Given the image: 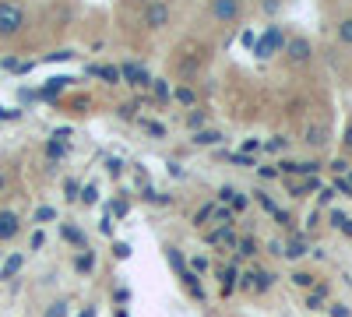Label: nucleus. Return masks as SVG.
<instances>
[{
    "instance_id": "1",
    "label": "nucleus",
    "mask_w": 352,
    "mask_h": 317,
    "mask_svg": "<svg viewBox=\"0 0 352 317\" xmlns=\"http://www.w3.org/2000/svg\"><path fill=\"white\" fill-rule=\"evenodd\" d=\"M25 25H28V14L21 8V0H0V39H14Z\"/></svg>"
},
{
    "instance_id": "2",
    "label": "nucleus",
    "mask_w": 352,
    "mask_h": 317,
    "mask_svg": "<svg viewBox=\"0 0 352 317\" xmlns=\"http://www.w3.org/2000/svg\"><path fill=\"white\" fill-rule=\"evenodd\" d=\"M169 18H173L169 0H148V4H144V11H141V21H144V28H152V32L166 28V25H169Z\"/></svg>"
},
{
    "instance_id": "3",
    "label": "nucleus",
    "mask_w": 352,
    "mask_h": 317,
    "mask_svg": "<svg viewBox=\"0 0 352 317\" xmlns=\"http://www.w3.org/2000/svg\"><path fill=\"white\" fill-rule=\"evenodd\" d=\"M243 14V0H212V18L219 25H232Z\"/></svg>"
},
{
    "instance_id": "4",
    "label": "nucleus",
    "mask_w": 352,
    "mask_h": 317,
    "mask_svg": "<svg viewBox=\"0 0 352 317\" xmlns=\"http://www.w3.org/2000/svg\"><path fill=\"white\" fill-rule=\"evenodd\" d=\"M285 56H289L292 64H310V56H314L310 39H307V36H292V39L285 43Z\"/></svg>"
},
{
    "instance_id": "5",
    "label": "nucleus",
    "mask_w": 352,
    "mask_h": 317,
    "mask_svg": "<svg viewBox=\"0 0 352 317\" xmlns=\"http://www.w3.org/2000/svg\"><path fill=\"white\" fill-rule=\"evenodd\" d=\"M272 282H275V275L272 272H264V268H254V272H247L243 275V289H254V293H268L272 289Z\"/></svg>"
},
{
    "instance_id": "6",
    "label": "nucleus",
    "mask_w": 352,
    "mask_h": 317,
    "mask_svg": "<svg viewBox=\"0 0 352 317\" xmlns=\"http://www.w3.org/2000/svg\"><path fill=\"white\" fill-rule=\"evenodd\" d=\"M254 46H257V56H272L278 46H285V39H282V32H278V25H272V28H268V36L257 39Z\"/></svg>"
},
{
    "instance_id": "7",
    "label": "nucleus",
    "mask_w": 352,
    "mask_h": 317,
    "mask_svg": "<svg viewBox=\"0 0 352 317\" xmlns=\"http://www.w3.org/2000/svg\"><path fill=\"white\" fill-rule=\"evenodd\" d=\"M120 78H127L131 85H138V89H152V74L144 71V67H138V64H124L120 67Z\"/></svg>"
},
{
    "instance_id": "8",
    "label": "nucleus",
    "mask_w": 352,
    "mask_h": 317,
    "mask_svg": "<svg viewBox=\"0 0 352 317\" xmlns=\"http://www.w3.org/2000/svg\"><path fill=\"white\" fill-rule=\"evenodd\" d=\"M21 233V219L14 215V212H0V240H14Z\"/></svg>"
},
{
    "instance_id": "9",
    "label": "nucleus",
    "mask_w": 352,
    "mask_h": 317,
    "mask_svg": "<svg viewBox=\"0 0 352 317\" xmlns=\"http://www.w3.org/2000/svg\"><path fill=\"white\" fill-rule=\"evenodd\" d=\"M208 240L215 243V247H229V250H236V229H232V226H219L215 229V233H208Z\"/></svg>"
},
{
    "instance_id": "10",
    "label": "nucleus",
    "mask_w": 352,
    "mask_h": 317,
    "mask_svg": "<svg viewBox=\"0 0 352 317\" xmlns=\"http://www.w3.org/2000/svg\"><path fill=\"white\" fill-rule=\"evenodd\" d=\"M307 145H314V149L328 145V127H324V124H314V127H307Z\"/></svg>"
},
{
    "instance_id": "11",
    "label": "nucleus",
    "mask_w": 352,
    "mask_h": 317,
    "mask_svg": "<svg viewBox=\"0 0 352 317\" xmlns=\"http://www.w3.org/2000/svg\"><path fill=\"white\" fill-rule=\"evenodd\" d=\"M335 39H338L342 46H352V14H349V18H338V25H335Z\"/></svg>"
},
{
    "instance_id": "12",
    "label": "nucleus",
    "mask_w": 352,
    "mask_h": 317,
    "mask_svg": "<svg viewBox=\"0 0 352 317\" xmlns=\"http://www.w3.org/2000/svg\"><path fill=\"white\" fill-rule=\"evenodd\" d=\"M219 278H222V296H229L232 289H236V268H219Z\"/></svg>"
},
{
    "instance_id": "13",
    "label": "nucleus",
    "mask_w": 352,
    "mask_h": 317,
    "mask_svg": "<svg viewBox=\"0 0 352 317\" xmlns=\"http://www.w3.org/2000/svg\"><path fill=\"white\" fill-rule=\"evenodd\" d=\"M219 141H222V134H219V131H194V145H201V149L219 145Z\"/></svg>"
},
{
    "instance_id": "14",
    "label": "nucleus",
    "mask_w": 352,
    "mask_h": 317,
    "mask_svg": "<svg viewBox=\"0 0 352 317\" xmlns=\"http://www.w3.org/2000/svg\"><path fill=\"white\" fill-rule=\"evenodd\" d=\"M282 254L289 257V261H296V257H303V254H307V243H303V240H292L289 247H282Z\"/></svg>"
},
{
    "instance_id": "15",
    "label": "nucleus",
    "mask_w": 352,
    "mask_h": 317,
    "mask_svg": "<svg viewBox=\"0 0 352 317\" xmlns=\"http://www.w3.org/2000/svg\"><path fill=\"white\" fill-rule=\"evenodd\" d=\"M74 268H78V272H92V268H96V254H92V250H85V254H78V261H74Z\"/></svg>"
},
{
    "instance_id": "16",
    "label": "nucleus",
    "mask_w": 352,
    "mask_h": 317,
    "mask_svg": "<svg viewBox=\"0 0 352 317\" xmlns=\"http://www.w3.org/2000/svg\"><path fill=\"white\" fill-rule=\"evenodd\" d=\"M173 99H176V102H184V106H190V109L197 106V96L187 89V85H184V89H176V92H173Z\"/></svg>"
},
{
    "instance_id": "17",
    "label": "nucleus",
    "mask_w": 352,
    "mask_h": 317,
    "mask_svg": "<svg viewBox=\"0 0 352 317\" xmlns=\"http://www.w3.org/2000/svg\"><path fill=\"white\" fill-rule=\"evenodd\" d=\"M236 254H240V257H254V254H257V240H250V237L236 240Z\"/></svg>"
},
{
    "instance_id": "18",
    "label": "nucleus",
    "mask_w": 352,
    "mask_h": 317,
    "mask_svg": "<svg viewBox=\"0 0 352 317\" xmlns=\"http://www.w3.org/2000/svg\"><path fill=\"white\" fill-rule=\"evenodd\" d=\"M166 257H169V265L176 268V275H184V272H187V268H184V254L176 250V247H169V250H166Z\"/></svg>"
},
{
    "instance_id": "19",
    "label": "nucleus",
    "mask_w": 352,
    "mask_h": 317,
    "mask_svg": "<svg viewBox=\"0 0 352 317\" xmlns=\"http://www.w3.org/2000/svg\"><path fill=\"white\" fill-rule=\"evenodd\" d=\"M92 74H102L109 85H120V67H92Z\"/></svg>"
},
{
    "instance_id": "20",
    "label": "nucleus",
    "mask_w": 352,
    "mask_h": 317,
    "mask_svg": "<svg viewBox=\"0 0 352 317\" xmlns=\"http://www.w3.org/2000/svg\"><path fill=\"white\" fill-rule=\"evenodd\" d=\"M187 127H190V131H204V113H201L197 106L187 113Z\"/></svg>"
},
{
    "instance_id": "21",
    "label": "nucleus",
    "mask_w": 352,
    "mask_h": 317,
    "mask_svg": "<svg viewBox=\"0 0 352 317\" xmlns=\"http://www.w3.org/2000/svg\"><path fill=\"white\" fill-rule=\"evenodd\" d=\"M331 222H335V226L342 229V233H345V237H352V219H349V215H342V212H335V215H331Z\"/></svg>"
},
{
    "instance_id": "22",
    "label": "nucleus",
    "mask_w": 352,
    "mask_h": 317,
    "mask_svg": "<svg viewBox=\"0 0 352 317\" xmlns=\"http://www.w3.org/2000/svg\"><path fill=\"white\" fill-rule=\"evenodd\" d=\"M215 215V205H204L197 215H194V226H208V219Z\"/></svg>"
},
{
    "instance_id": "23",
    "label": "nucleus",
    "mask_w": 352,
    "mask_h": 317,
    "mask_svg": "<svg viewBox=\"0 0 352 317\" xmlns=\"http://www.w3.org/2000/svg\"><path fill=\"white\" fill-rule=\"evenodd\" d=\"M18 268H21V254H14V257H11V261L4 265V272H0V278H11V275H14Z\"/></svg>"
},
{
    "instance_id": "24",
    "label": "nucleus",
    "mask_w": 352,
    "mask_h": 317,
    "mask_svg": "<svg viewBox=\"0 0 352 317\" xmlns=\"http://www.w3.org/2000/svg\"><path fill=\"white\" fill-rule=\"evenodd\" d=\"M292 282L303 285V289H310V285H314V275H310V272H296V275H292Z\"/></svg>"
},
{
    "instance_id": "25",
    "label": "nucleus",
    "mask_w": 352,
    "mask_h": 317,
    "mask_svg": "<svg viewBox=\"0 0 352 317\" xmlns=\"http://www.w3.org/2000/svg\"><path fill=\"white\" fill-rule=\"evenodd\" d=\"M152 89H155V96H159V99H169V85H166V81L152 78Z\"/></svg>"
},
{
    "instance_id": "26",
    "label": "nucleus",
    "mask_w": 352,
    "mask_h": 317,
    "mask_svg": "<svg viewBox=\"0 0 352 317\" xmlns=\"http://www.w3.org/2000/svg\"><path fill=\"white\" fill-rule=\"evenodd\" d=\"M46 317H67V303L60 300V303H53L50 310H46Z\"/></svg>"
},
{
    "instance_id": "27",
    "label": "nucleus",
    "mask_w": 352,
    "mask_h": 317,
    "mask_svg": "<svg viewBox=\"0 0 352 317\" xmlns=\"http://www.w3.org/2000/svg\"><path fill=\"white\" fill-rule=\"evenodd\" d=\"M46 152H50V159H60V155H64L67 149L60 145V141H50V145H46Z\"/></svg>"
},
{
    "instance_id": "28",
    "label": "nucleus",
    "mask_w": 352,
    "mask_h": 317,
    "mask_svg": "<svg viewBox=\"0 0 352 317\" xmlns=\"http://www.w3.org/2000/svg\"><path fill=\"white\" fill-rule=\"evenodd\" d=\"M328 169L335 173V177H345V173H349V162H345V159H335V162H331Z\"/></svg>"
},
{
    "instance_id": "29",
    "label": "nucleus",
    "mask_w": 352,
    "mask_h": 317,
    "mask_svg": "<svg viewBox=\"0 0 352 317\" xmlns=\"http://www.w3.org/2000/svg\"><path fill=\"white\" fill-rule=\"evenodd\" d=\"M236 194H240L236 187H222L219 190V201H229V205H232V197H236Z\"/></svg>"
},
{
    "instance_id": "30",
    "label": "nucleus",
    "mask_w": 352,
    "mask_h": 317,
    "mask_svg": "<svg viewBox=\"0 0 352 317\" xmlns=\"http://www.w3.org/2000/svg\"><path fill=\"white\" fill-rule=\"evenodd\" d=\"M116 117H120V120H131V117H134V106H131V102H124L120 109H116Z\"/></svg>"
},
{
    "instance_id": "31",
    "label": "nucleus",
    "mask_w": 352,
    "mask_h": 317,
    "mask_svg": "<svg viewBox=\"0 0 352 317\" xmlns=\"http://www.w3.org/2000/svg\"><path fill=\"white\" fill-rule=\"evenodd\" d=\"M50 219H56L53 208H39V212H36V222H50Z\"/></svg>"
},
{
    "instance_id": "32",
    "label": "nucleus",
    "mask_w": 352,
    "mask_h": 317,
    "mask_svg": "<svg viewBox=\"0 0 352 317\" xmlns=\"http://www.w3.org/2000/svg\"><path fill=\"white\" fill-rule=\"evenodd\" d=\"M64 237H67L71 243H85V240H81V233H78V229H71V226H64Z\"/></svg>"
},
{
    "instance_id": "33",
    "label": "nucleus",
    "mask_w": 352,
    "mask_h": 317,
    "mask_svg": "<svg viewBox=\"0 0 352 317\" xmlns=\"http://www.w3.org/2000/svg\"><path fill=\"white\" fill-rule=\"evenodd\" d=\"M120 166H124L120 159H109V162H106V169H109V177H120Z\"/></svg>"
},
{
    "instance_id": "34",
    "label": "nucleus",
    "mask_w": 352,
    "mask_h": 317,
    "mask_svg": "<svg viewBox=\"0 0 352 317\" xmlns=\"http://www.w3.org/2000/svg\"><path fill=\"white\" fill-rule=\"evenodd\" d=\"M141 127H144V131H152L155 138H162V134H166V131H162L159 124H152V120H141Z\"/></svg>"
},
{
    "instance_id": "35",
    "label": "nucleus",
    "mask_w": 352,
    "mask_h": 317,
    "mask_svg": "<svg viewBox=\"0 0 352 317\" xmlns=\"http://www.w3.org/2000/svg\"><path fill=\"white\" fill-rule=\"evenodd\" d=\"M243 208H247V197L236 194V197H232V212H243Z\"/></svg>"
},
{
    "instance_id": "36",
    "label": "nucleus",
    "mask_w": 352,
    "mask_h": 317,
    "mask_svg": "<svg viewBox=\"0 0 352 317\" xmlns=\"http://www.w3.org/2000/svg\"><path fill=\"white\" fill-rule=\"evenodd\" d=\"M190 265H194V272H208V257H194Z\"/></svg>"
},
{
    "instance_id": "37",
    "label": "nucleus",
    "mask_w": 352,
    "mask_h": 317,
    "mask_svg": "<svg viewBox=\"0 0 352 317\" xmlns=\"http://www.w3.org/2000/svg\"><path fill=\"white\" fill-rule=\"evenodd\" d=\"M261 8L268 11V14H275V11H278V0H261Z\"/></svg>"
},
{
    "instance_id": "38",
    "label": "nucleus",
    "mask_w": 352,
    "mask_h": 317,
    "mask_svg": "<svg viewBox=\"0 0 352 317\" xmlns=\"http://www.w3.org/2000/svg\"><path fill=\"white\" fill-rule=\"evenodd\" d=\"M342 145L352 152V120H349V127H345V138H342Z\"/></svg>"
},
{
    "instance_id": "39",
    "label": "nucleus",
    "mask_w": 352,
    "mask_h": 317,
    "mask_svg": "<svg viewBox=\"0 0 352 317\" xmlns=\"http://www.w3.org/2000/svg\"><path fill=\"white\" fill-rule=\"evenodd\" d=\"M113 250H116V257H127V254H131V247H127V243H116Z\"/></svg>"
},
{
    "instance_id": "40",
    "label": "nucleus",
    "mask_w": 352,
    "mask_h": 317,
    "mask_svg": "<svg viewBox=\"0 0 352 317\" xmlns=\"http://www.w3.org/2000/svg\"><path fill=\"white\" fill-rule=\"evenodd\" d=\"M64 190H67V197H74V194H78V184H74V180H67V184H64Z\"/></svg>"
},
{
    "instance_id": "41",
    "label": "nucleus",
    "mask_w": 352,
    "mask_h": 317,
    "mask_svg": "<svg viewBox=\"0 0 352 317\" xmlns=\"http://www.w3.org/2000/svg\"><path fill=\"white\" fill-rule=\"evenodd\" d=\"M331 317H349V310H345V307L338 303V307H331Z\"/></svg>"
},
{
    "instance_id": "42",
    "label": "nucleus",
    "mask_w": 352,
    "mask_h": 317,
    "mask_svg": "<svg viewBox=\"0 0 352 317\" xmlns=\"http://www.w3.org/2000/svg\"><path fill=\"white\" fill-rule=\"evenodd\" d=\"M4 187H8V173L0 169V194H4Z\"/></svg>"
},
{
    "instance_id": "43",
    "label": "nucleus",
    "mask_w": 352,
    "mask_h": 317,
    "mask_svg": "<svg viewBox=\"0 0 352 317\" xmlns=\"http://www.w3.org/2000/svg\"><path fill=\"white\" fill-rule=\"evenodd\" d=\"M131 4H148V0H131Z\"/></svg>"
}]
</instances>
